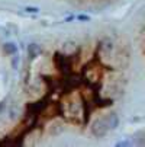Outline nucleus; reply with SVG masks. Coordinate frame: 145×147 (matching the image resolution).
<instances>
[{
  "instance_id": "f257e3e1",
  "label": "nucleus",
  "mask_w": 145,
  "mask_h": 147,
  "mask_svg": "<svg viewBox=\"0 0 145 147\" xmlns=\"http://www.w3.org/2000/svg\"><path fill=\"white\" fill-rule=\"evenodd\" d=\"M109 131V127H108V122H106V118L103 117V118H99L93 122L92 125V134L97 138H102V137H105Z\"/></svg>"
},
{
  "instance_id": "f03ea898",
  "label": "nucleus",
  "mask_w": 145,
  "mask_h": 147,
  "mask_svg": "<svg viewBox=\"0 0 145 147\" xmlns=\"http://www.w3.org/2000/svg\"><path fill=\"white\" fill-rule=\"evenodd\" d=\"M99 48L102 53H105V54H110L113 51V42L109 39V38H105V39H102L100 42H99Z\"/></svg>"
},
{
  "instance_id": "7ed1b4c3",
  "label": "nucleus",
  "mask_w": 145,
  "mask_h": 147,
  "mask_svg": "<svg viewBox=\"0 0 145 147\" xmlns=\"http://www.w3.org/2000/svg\"><path fill=\"white\" fill-rule=\"evenodd\" d=\"M105 118H106V122H108L109 130H115V128H118V125H119V117H118L115 112L108 114Z\"/></svg>"
},
{
  "instance_id": "20e7f679",
  "label": "nucleus",
  "mask_w": 145,
  "mask_h": 147,
  "mask_svg": "<svg viewBox=\"0 0 145 147\" xmlns=\"http://www.w3.org/2000/svg\"><path fill=\"white\" fill-rule=\"evenodd\" d=\"M41 53H42V50H41V47L38 44H35V42L29 44V47H28V57H29V60H35L38 55H41Z\"/></svg>"
},
{
  "instance_id": "39448f33",
  "label": "nucleus",
  "mask_w": 145,
  "mask_h": 147,
  "mask_svg": "<svg viewBox=\"0 0 145 147\" xmlns=\"http://www.w3.org/2000/svg\"><path fill=\"white\" fill-rule=\"evenodd\" d=\"M3 51L9 55H13V54L17 53V47L13 42H6V44H3Z\"/></svg>"
},
{
  "instance_id": "423d86ee",
  "label": "nucleus",
  "mask_w": 145,
  "mask_h": 147,
  "mask_svg": "<svg viewBox=\"0 0 145 147\" xmlns=\"http://www.w3.org/2000/svg\"><path fill=\"white\" fill-rule=\"evenodd\" d=\"M25 12H28V13H38L39 9L35 7V6H28V7H25Z\"/></svg>"
},
{
  "instance_id": "0eeeda50",
  "label": "nucleus",
  "mask_w": 145,
  "mask_h": 147,
  "mask_svg": "<svg viewBox=\"0 0 145 147\" xmlns=\"http://www.w3.org/2000/svg\"><path fill=\"white\" fill-rule=\"evenodd\" d=\"M76 19L81 20V22H87V20H90V18L87 15H78V16H76Z\"/></svg>"
},
{
  "instance_id": "6e6552de",
  "label": "nucleus",
  "mask_w": 145,
  "mask_h": 147,
  "mask_svg": "<svg viewBox=\"0 0 145 147\" xmlns=\"http://www.w3.org/2000/svg\"><path fill=\"white\" fill-rule=\"evenodd\" d=\"M17 64H19V57H17V55H15V57H13V61H12L13 69H16V67H17Z\"/></svg>"
},
{
  "instance_id": "1a4fd4ad",
  "label": "nucleus",
  "mask_w": 145,
  "mask_h": 147,
  "mask_svg": "<svg viewBox=\"0 0 145 147\" xmlns=\"http://www.w3.org/2000/svg\"><path fill=\"white\" fill-rule=\"evenodd\" d=\"M118 146H129V143H128V141H119Z\"/></svg>"
},
{
  "instance_id": "9d476101",
  "label": "nucleus",
  "mask_w": 145,
  "mask_h": 147,
  "mask_svg": "<svg viewBox=\"0 0 145 147\" xmlns=\"http://www.w3.org/2000/svg\"><path fill=\"white\" fill-rule=\"evenodd\" d=\"M5 105H6V100H3L2 103H0V112L3 111V108H5Z\"/></svg>"
}]
</instances>
